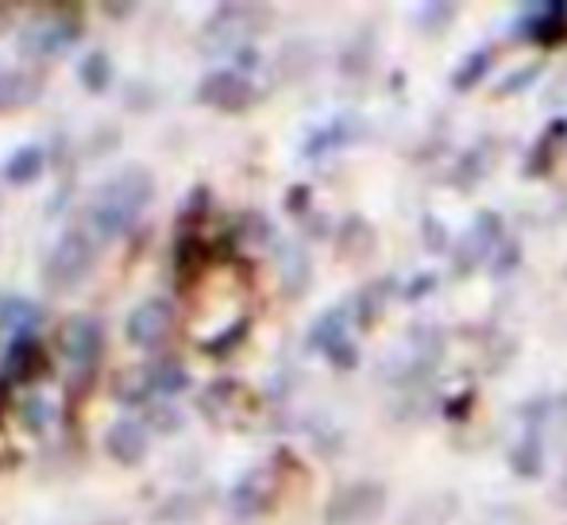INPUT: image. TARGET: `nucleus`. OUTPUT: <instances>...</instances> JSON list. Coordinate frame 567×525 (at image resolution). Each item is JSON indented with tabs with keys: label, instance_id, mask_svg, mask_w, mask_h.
Masks as SVG:
<instances>
[{
	"label": "nucleus",
	"instance_id": "5701e85b",
	"mask_svg": "<svg viewBox=\"0 0 567 525\" xmlns=\"http://www.w3.org/2000/svg\"><path fill=\"white\" fill-rule=\"evenodd\" d=\"M202 213H209V189H194V194H189V205H186V213H182V220H197Z\"/></svg>",
	"mask_w": 567,
	"mask_h": 525
},
{
	"label": "nucleus",
	"instance_id": "423d86ee",
	"mask_svg": "<svg viewBox=\"0 0 567 525\" xmlns=\"http://www.w3.org/2000/svg\"><path fill=\"white\" fill-rule=\"evenodd\" d=\"M275 495H278V480L270 467H255V472H247L244 480L231 487V514L236 518H259V514H267L270 506H275Z\"/></svg>",
	"mask_w": 567,
	"mask_h": 525
},
{
	"label": "nucleus",
	"instance_id": "9b49d317",
	"mask_svg": "<svg viewBox=\"0 0 567 525\" xmlns=\"http://www.w3.org/2000/svg\"><path fill=\"white\" fill-rule=\"evenodd\" d=\"M564 147H567V121H553L540 132V140L533 143L529 158H525V174L529 178H548L556 171V163H560Z\"/></svg>",
	"mask_w": 567,
	"mask_h": 525
},
{
	"label": "nucleus",
	"instance_id": "bb28decb",
	"mask_svg": "<svg viewBox=\"0 0 567 525\" xmlns=\"http://www.w3.org/2000/svg\"><path fill=\"white\" fill-rule=\"evenodd\" d=\"M105 12H109V16H113V20H116V16L132 12V4H105Z\"/></svg>",
	"mask_w": 567,
	"mask_h": 525
},
{
	"label": "nucleus",
	"instance_id": "aec40b11",
	"mask_svg": "<svg viewBox=\"0 0 567 525\" xmlns=\"http://www.w3.org/2000/svg\"><path fill=\"white\" fill-rule=\"evenodd\" d=\"M147 371H151V383H155V391H163V394H178V391H186V387H189V371L182 368L178 360H155Z\"/></svg>",
	"mask_w": 567,
	"mask_h": 525
},
{
	"label": "nucleus",
	"instance_id": "393cba45",
	"mask_svg": "<svg viewBox=\"0 0 567 525\" xmlns=\"http://www.w3.org/2000/svg\"><path fill=\"white\" fill-rule=\"evenodd\" d=\"M533 78H537V70H522V74H517L514 82H506V85H502L498 93H517V90H525V85H529Z\"/></svg>",
	"mask_w": 567,
	"mask_h": 525
},
{
	"label": "nucleus",
	"instance_id": "b1692460",
	"mask_svg": "<svg viewBox=\"0 0 567 525\" xmlns=\"http://www.w3.org/2000/svg\"><path fill=\"white\" fill-rule=\"evenodd\" d=\"M471 405H475V394L463 391L460 398H452V402H449V418H452V421H463V413H467Z\"/></svg>",
	"mask_w": 567,
	"mask_h": 525
},
{
	"label": "nucleus",
	"instance_id": "f3484780",
	"mask_svg": "<svg viewBox=\"0 0 567 525\" xmlns=\"http://www.w3.org/2000/svg\"><path fill=\"white\" fill-rule=\"evenodd\" d=\"M151 391H155V383H151L147 368L124 371V375L116 379V387H113V394L120 398V402H127V405H143L151 398Z\"/></svg>",
	"mask_w": 567,
	"mask_h": 525
},
{
	"label": "nucleus",
	"instance_id": "f257e3e1",
	"mask_svg": "<svg viewBox=\"0 0 567 525\" xmlns=\"http://www.w3.org/2000/svg\"><path fill=\"white\" fill-rule=\"evenodd\" d=\"M151 197H155V178H151V171H143V166H124V171H116L113 178H105L97 186L90 209H85V228H90L101 240V248H105L109 240L124 236L127 228L143 217Z\"/></svg>",
	"mask_w": 567,
	"mask_h": 525
},
{
	"label": "nucleus",
	"instance_id": "1a4fd4ad",
	"mask_svg": "<svg viewBox=\"0 0 567 525\" xmlns=\"http://www.w3.org/2000/svg\"><path fill=\"white\" fill-rule=\"evenodd\" d=\"M343 317H348V309L324 313L321 321L313 325V332H309V348L324 352L337 368H355V348H351L348 337H343Z\"/></svg>",
	"mask_w": 567,
	"mask_h": 525
},
{
	"label": "nucleus",
	"instance_id": "6ab92c4d",
	"mask_svg": "<svg viewBox=\"0 0 567 525\" xmlns=\"http://www.w3.org/2000/svg\"><path fill=\"white\" fill-rule=\"evenodd\" d=\"M494 66V51H486V47H478V51H471L467 59L460 62V70L452 74V85L455 90H471V85H478L486 78V70Z\"/></svg>",
	"mask_w": 567,
	"mask_h": 525
},
{
	"label": "nucleus",
	"instance_id": "2eb2a0df",
	"mask_svg": "<svg viewBox=\"0 0 567 525\" xmlns=\"http://www.w3.org/2000/svg\"><path fill=\"white\" fill-rule=\"evenodd\" d=\"M205 262H209V244H205L194 228H186V233L178 236V244H174V270H178V282L189 286L205 270Z\"/></svg>",
	"mask_w": 567,
	"mask_h": 525
},
{
	"label": "nucleus",
	"instance_id": "a211bd4d",
	"mask_svg": "<svg viewBox=\"0 0 567 525\" xmlns=\"http://www.w3.org/2000/svg\"><path fill=\"white\" fill-rule=\"evenodd\" d=\"M78 74H82V85L90 93H105L109 85H113V62H109L105 51H90L82 59V70H78Z\"/></svg>",
	"mask_w": 567,
	"mask_h": 525
},
{
	"label": "nucleus",
	"instance_id": "4468645a",
	"mask_svg": "<svg viewBox=\"0 0 567 525\" xmlns=\"http://www.w3.org/2000/svg\"><path fill=\"white\" fill-rule=\"evenodd\" d=\"M525 35L537 39L540 47H560L567 39V4H540L537 12H529L525 20Z\"/></svg>",
	"mask_w": 567,
	"mask_h": 525
},
{
	"label": "nucleus",
	"instance_id": "ddd939ff",
	"mask_svg": "<svg viewBox=\"0 0 567 525\" xmlns=\"http://www.w3.org/2000/svg\"><path fill=\"white\" fill-rule=\"evenodd\" d=\"M43 93V78L28 74V70H4L0 74V113H16V109H28Z\"/></svg>",
	"mask_w": 567,
	"mask_h": 525
},
{
	"label": "nucleus",
	"instance_id": "f8f14e48",
	"mask_svg": "<svg viewBox=\"0 0 567 525\" xmlns=\"http://www.w3.org/2000/svg\"><path fill=\"white\" fill-rule=\"evenodd\" d=\"M82 35V23L74 16H54V20L39 23L35 31L28 35V51L31 54H62L70 43H78Z\"/></svg>",
	"mask_w": 567,
	"mask_h": 525
},
{
	"label": "nucleus",
	"instance_id": "7ed1b4c3",
	"mask_svg": "<svg viewBox=\"0 0 567 525\" xmlns=\"http://www.w3.org/2000/svg\"><path fill=\"white\" fill-rule=\"evenodd\" d=\"M127 340L143 352L151 348H163L174 332V306L166 298H147L127 313V325H124Z\"/></svg>",
	"mask_w": 567,
	"mask_h": 525
},
{
	"label": "nucleus",
	"instance_id": "9d476101",
	"mask_svg": "<svg viewBox=\"0 0 567 525\" xmlns=\"http://www.w3.org/2000/svg\"><path fill=\"white\" fill-rule=\"evenodd\" d=\"M105 452L120 467H140L143 460H147V429L132 418L116 421V425H109V433H105Z\"/></svg>",
	"mask_w": 567,
	"mask_h": 525
},
{
	"label": "nucleus",
	"instance_id": "a878e982",
	"mask_svg": "<svg viewBox=\"0 0 567 525\" xmlns=\"http://www.w3.org/2000/svg\"><path fill=\"white\" fill-rule=\"evenodd\" d=\"M306 202H309V189L306 186H293L290 189V209L301 213V209H306Z\"/></svg>",
	"mask_w": 567,
	"mask_h": 525
},
{
	"label": "nucleus",
	"instance_id": "20e7f679",
	"mask_svg": "<svg viewBox=\"0 0 567 525\" xmlns=\"http://www.w3.org/2000/svg\"><path fill=\"white\" fill-rule=\"evenodd\" d=\"M386 491L379 483H351L329 503V525H371L379 522Z\"/></svg>",
	"mask_w": 567,
	"mask_h": 525
},
{
	"label": "nucleus",
	"instance_id": "f03ea898",
	"mask_svg": "<svg viewBox=\"0 0 567 525\" xmlns=\"http://www.w3.org/2000/svg\"><path fill=\"white\" fill-rule=\"evenodd\" d=\"M97 251H101V240L90 233L85 225H74L62 233V240L54 244V251L47 256V267H43V282L47 290H74L78 282H85L97 262Z\"/></svg>",
	"mask_w": 567,
	"mask_h": 525
},
{
	"label": "nucleus",
	"instance_id": "0eeeda50",
	"mask_svg": "<svg viewBox=\"0 0 567 525\" xmlns=\"http://www.w3.org/2000/svg\"><path fill=\"white\" fill-rule=\"evenodd\" d=\"M62 352L74 368L90 371L105 352V329H101L97 317H70L66 329H62Z\"/></svg>",
	"mask_w": 567,
	"mask_h": 525
},
{
	"label": "nucleus",
	"instance_id": "6e6552de",
	"mask_svg": "<svg viewBox=\"0 0 567 525\" xmlns=\"http://www.w3.org/2000/svg\"><path fill=\"white\" fill-rule=\"evenodd\" d=\"M51 371V360H47L43 344L31 337H16L8 344L4 356V383H35L39 375Z\"/></svg>",
	"mask_w": 567,
	"mask_h": 525
},
{
	"label": "nucleus",
	"instance_id": "dca6fc26",
	"mask_svg": "<svg viewBox=\"0 0 567 525\" xmlns=\"http://www.w3.org/2000/svg\"><path fill=\"white\" fill-rule=\"evenodd\" d=\"M47 171V155L43 147H20L12 158L4 163V178L12 182V186H31V182H39Z\"/></svg>",
	"mask_w": 567,
	"mask_h": 525
},
{
	"label": "nucleus",
	"instance_id": "412c9836",
	"mask_svg": "<svg viewBox=\"0 0 567 525\" xmlns=\"http://www.w3.org/2000/svg\"><path fill=\"white\" fill-rule=\"evenodd\" d=\"M247 325H251V321H247V317H239V321H236V325H228V329L220 332V337L205 340L202 352H205V356H213V360H225V356H231V352H236V348L247 340Z\"/></svg>",
	"mask_w": 567,
	"mask_h": 525
},
{
	"label": "nucleus",
	"instance_id": "4be33fe9",
	"mask_svg": "<svg viewBox=\"0 0 567 525\" xmlns=\"http://www.w3.org/2000/svg\"><path fill=\"white\" fill-rule=\"evenodd\" d=\"M147 425L163 429V433H174V429L182 425V418L171 410V405H151V410H147Z\"/></svg>",
	"mask_w": 567,
	"mask_h": 525
},
{
	"label": "nucleus",
	"instance_id": "39448f33",
	"mask_svg": "<svg viewBox=\"0 0 567 525\" xmlns=\"http://www.w3.org/2000/svg\"><path fill=\"white\" fill-rule=\"evenodd\" d=\"M197 101L209 109H220V113H244L255 101V85L239 70H213L197 85Z\"/></svg>",
	"mask_w": 567,
	"mask_h": 525
}]
</instances>
